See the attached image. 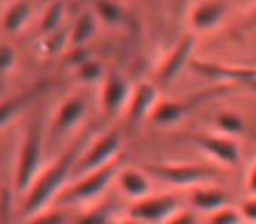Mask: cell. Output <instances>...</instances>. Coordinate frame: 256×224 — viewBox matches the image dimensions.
Returning <instances> with one entry per match:
<instances>
[{
    "instance_id": "277c9868",
    "label": "cell",
    "mask_w": 256,
    "mask_h": 224,
    "mask_svg": "<svg viewBox=\"0 0 256 224\" xmlns=\"http://www.w3.org/2000/svg\"><path fill=\"white\" fill-rule=\"evenodd\" d=\"M123 168V158L116 160L114 163L107 165L98 170L88 172L84 175L72 179L70 184L62 191V195L56 198L54 203L60 205H79V203H92L98 196L109 189L112 182H116V177L120 170Z\"/></svg>"
},
{
    "instance_id": "30bf717a",
    "label": "cell",
    "mask_w": 256,
    "mask_h": 224,
    "mask_svg": "<svg viewBox=\"0 0 256 224\" xmlns=\"http://www.w3.org/2000/svg\"><path fill=\"white\" fill-rule=\"evenodd\" d=\"M134 86L120 70H109L100 82V107L107 118L124 112L132 96Z\"/></svg>"
},
{
    "instance_id": "cb8c5ba5",
    "label": "cell",
    "mask_w": 256,
    "mask_h": 224,
    "mask_svg": "<svg viewBox=\"0 0 256 224\" xmlns=\"http://www.w3.org/2000/svg\"><path fill=\"white\" fill-rule=\"evenodd\" d=\"M93 12L96 14L98 21L106 25H120L124 21V11L118 0H95Z\"/></svg>"
},
{
    "instance_id": "8fae6325",
    "label": "cell",
    "mask_w": 256,
    "mask_h": 224,
    "mask_svg": "<svg viewBox=\"0 0 256 224\" xmlns=\"http://www.w3.org/2000/svg\"><path fill=\"white\" fill-rule=\"evenodd\" d=\"M190 67L198 75L218 81L220 84L246 86L256 79V65H228L221 61L193 60Z\"/></svg>"
},
{
    "instance_id": "44dd1931",
    "label": "cell",
    "mask_w": 256,
    "mask_h": 224,
    "mask_svg": "<svg viewBox=\"0 0 256 224\" xmlns=\"http://www.w3.org/2000/svg\"><path fill=\"white\" fill-rule=\"evenodd\" d=\"M216 132L223 133L226 137L238 139L246 133V119L238 114L237 110H221L220 114L214 118Z\"/></svg>"
},
{
    "instance_id": "e575fe53",
    "label": "cell",
    "mask_w": 256,
    "mask_h": 224,
    "mask_svg": "<svg viewBox=\"0 0 256 224\" xmlns=\"http://www.w3.org/2000/svg\"><path fill=\"white\" fill-rule=\"evenodd\" d=\"M39 2H40V4H44V5H48L50 2H53V0H39Z\"/></svg>"
},
{
    "instance_id": "8d00e7d4",
    "label": "cell",
    "mask_w": 256,
    "mask_h": 224,
    "mask_svg": "<svg viewBox=\"0 0 256 224\" xmlns=\"http://www.w3.org/2000/svg\"><path fill=\"white\" fill-rule=\"evenodd\" d=\"M242 224H248V223H242Z\"/></svg>"
},
{
    "instance_id": "52a82bcc",
    "label": "cell",
    "mask_w": 256,
    "mask_h": 224,
    "mask_svg": "<svg viewBox=\"0 0 256 224\" xmlns=\"http://www.w3.org/2000/svg\"><path fill=\"white\" fill-rule=\"evenodd\" d=\"M186 142L193 144L207 158L223 168H235L240 165L242 147L238 139L226 137L218 132H195L182 135Z\"/></svg>"
},
{
    "instance_id": "9c48e42d",
    "label": "cell",
    "mask_w": 256,
    "mask_h": 224,
    "mask_svg": "<svg viewBox=\"0 0 256 224\" xmlns=\"http://www.w3.org/2000/svg\"><path fill=\"white\" fill-rule=\"evenodd\" d=\"M88 114V98L82 93H72L64 98L54 109L50 126L46 128L48 139L51 137H65L78 130L84 123Z\"/></svg>"
},
{
    "instance_id": "ba28073f",
    "label": "cell",
    "mask_w": 256,
    "mask_h": 224,
    "mask_svg": "<svg viewBox=\"0 0 256 224\" xmlns=\"http://www.w3.org/2000/svg\"><path fill=\"white\" fill-rule=\"evenodd\" d=\"M181 210V200L172 193H151L128 209V217L139 224H164L176 212Z\"/></svg>"
},
{
    "instance_id": "3957f363",
    "label": "cell",
    "mask_w": 256,
    "mask_h": 224,
    "mask_svg": "<svg viewBox=\"0 0 256 224\" xmlns=\"http://www.w3.org/2000/svg\"><path fill=\"white\" fill-rule=\"evenodd\" d=\"M144 170L153 179L165 182L172 188L193 189L196 186L216 184L221 172L209 165L200 163H178V161H162V163H146Z\"/></svg>"
},
{
    "instance_id": "603a6c76",
    "label": "cell",
    "mask_w": 256,
    "mask_h": 224,
    "mask_svg": "<svg viewBox=\"0 0 256 224\" xmlns=\"http://www.w3.org/2000/svg\"><path fill=\"white\" fill-rule=\"evenodd\" d=\"M39 51L42 53L44 58L60 56L65 51H68V28L64 26L62 30L50 35L40 37L39 40Z\"/></svg>"
},
{
    "instance_id": "d4e9b609",
    "label": "cell",
    "mask_w": 256,
    "mask_h": 224,
    "mask_svg": "<svg viewBox=\"0 0 256 224\" xmlns=\"http://www.w3.org/2000/svg\"><path fill=\"white\" fill-rule=\"evenodd\" d=\"M76 224H118L114 219V212L110 207L98 205L88 212L81 214Z\"/></svg>"
},
{
    "instance_id": "7402d4cb",
    "label": "cell",
    "mask_w": 256,
    "mask_h": 224,
    "mask_svg": "<svg viewBox=\"0 0 256 224\" xmlns=\"http://www.w3.org/2000/svg\"><path fill=\"white\" fill-rule=\"evenodd\" d=\"M72 72H74L76 81L82 86L100 84L107 74L106 68H104V65L100 63L98 60H95V58H90V60L79 63L78 67L72 68Z\"/></svg>"
},
{
    "instance_id": "484cf974",
    "label": "cell",
    "mask_w": 256,
    "mask_h": 224,
    "mask_svg": "<svg viewBox=\"0 0 256 224\" xmlns=\"http://www.w3.org/2000/svg\"><path fill=\"white\" fill-rule=\"evenodd\" d=\"M242 214L238 207H223V209L216 210V212L207 216V224H242Z\"/></svg>"
},
{
    "instance_id": "ac0fdd59",
    "label": "cell",
    "mask_w": 256,
    "mask_h": 224,
    "mask_svg": "<svg viewBox=\"0 0 256 224\" xmlns=\"http://www.w3.org/2000/svg\"><path fill=\"white\" fill-rule=\"evenodd\" d=\"M100 21L93 9H84L68 26V49L70 47H88L96 37Z\"/></svg>"
},
{
    "instance_id": "836d02e7",
    "label": "cell",
    "mask_w": 256,
    "mask_h": 224,
    "mask_svg": "<svg viewBox=\"0 0 256 224\" xmlns=\"http://www.w3.org/2000/svg\"><path fill=\"white\" fill-rule=\"evenodd\" d=\"M244 88H246V89H249V91L254 93V95H256V79H254V81L249 82V84H246Z\"/></svg>"
},
{
    "instance_id": "6da1fadb",
    "label": "cell",
    "mask_w": 256,
    "mask_h": 224,
    "mask_svg": "<svg viewBox=\"0 0 256 224\" xmlns=\"http://www.w3.org/2000/svg\"><path fill=\"white\" fill-rule=\"evenodd\" d=\"M93 135L95 133H93L92 128L84 130L82 135H79V139L70 144V147H67L56 160L51 161L48 167H44V170L40 172L37 181L34 182V186L23 196V217H30L37 212H42V210L50 209L51 203L56 202V198L62 195V191L70 184L79 156H81L86 144L90 142V139Z\"/></svg>"
},
{
    "instance_id": "4fadbf2b",
    "label": "cell",
    "mask_w": 256,
    "mask_h": 224,
    "mask_svg": "<svg viewBox=\"0 0 256 224\" xmlns=\"http://www.w3.org/2000/svg\"><path fill=\"white\" fill-rule=\"evenodd\" d=\"M228 5L223 0H202L196 2L188 12V25L192 33H210L224 23Z\"/></svg>"
},
{
    "instance_id": "9a60e30c",
    "label": "cell",
    "mask_w": 256,
    "mask_h": 224,
    "mask_svg": "<svg viewBox=\"0 0 256 224\" xmlns=\"http://www.w3.org/2000/svg\"><path fill=\"white\" fill-rule=\"evenodd\" d=\"M48 88V81L36 82L34 86H30L25 91H20L12 96H6L0 100V130H4L6 126H9L14 121L18 116L23 114V110L34 103Z\"/></svg>"
},
{
    "instance_id": "8992f818",
    "label": "cell",
    "mask_w": 256,
    "mask_h": 224,
    "mask_svg": "<svg viewBox=\"0 0 256 224\" xmlns=\"http://www.w3.org/2000/svg\"><path fill=\"white\" fill-rule=\"evenodd\" d=\"M235 86L230 84H218L210 89H204L192 96H184L182 100H160V103L154 109L153 116H151V123L156 126L164 128V126H172L176 123L182 121L186 116L192 114V110L196 109L198 105L206 102H210L212 98L223 96L230 93Z\"/></svg>"
},
{
    "instance_id": "7a4b0ae2",
    "label": "cell",
    "mask_w": 256,
    "mask_h": 224,
    "mask_svg": "<svg viewBox=\"0 0 256 224\" xmlns=\"http://www.w3.org/2000/svg\"><path fill=\"white\" fill-rule=\"evenodd\" d=\"M48 146L46 128L39 121H32L22 135L14 170V191L25 196L44 170V154Z\"/></svg>"
},
{
    "instance_id": "e0dca14e",
    "label": "cell",
    "mask_w": 256,
    "mask_h": 224,
    "mask_svg": "<svg viewBox=\"0 0 256 224\" xmlns=\"http://www.w3.org/2000/svg\"><path fill=\"white\" fill-rule=\"evenodd\" d=\"M116 184L121 193L132 202L146 198L153 193V177L144 168H121L116 177Z\"/></svg>"
},
{
    "instance_id": "83f0119b",
    "label": "cell",
    "mask_w": 256,
    "mask_h": 224,
    "mask_svg": "<svg viewBox=\"0 0 256 224\" xmlns=\"http://www.w3.org/2000/svg\"><path fill=\"white\" fill-rule=\"evenodd\" d=\"M18 63V53L9 42H0V77L14 72Z\"/></svg>"
},
{
    "instance_id": "d590c367",
    "label": "cell",
    "mask_w": 256,
    "mask_h": 224,
    "mask_svg": "<svg viewBox=\"0 0 256 224\" xmlns=\"http://www.w3.org/2000/svg\"><path fill=\"white\" fill-rule=\"evenodd\" d=\"M0 2H6V0H0Z\"/></svg>"
},
{
    "instance_id": "7c38bea8",
    "label": "cell",
    "mask_w": 256,
    "mask_h": 224,
    "mask_svg": "<svg viewBox=\"0 0 256 224\" xmlns=\"http://www.w3.org/2000/svg\"><path fill=\"white\" fill-rule=\"evenodd\" d=\"M196 49V35L195 33H186L184 37L178 40L174 47L168 51L164 56L162 63L158 65L156 70V79L162 84H170L174 82L179 75L182 74L186 67L192 65V61L195 60L193 54Z\"/></svg>"
},
{
    "instance_id": "5bb4252c",
    "label": "cell",
    "mask_w": 256,
    "mask_h": 224,
    "mask_svg": "<svg viewBox=\"0 0 256 224\" xmlns=\"http://www.w3.org/2000/svg\"><path fill=\"white\" fill-rule=\"evenodd\" d=\"M160 100V91L156 86L151 82H140V84L134 86L132 96H130V102H128L124 112L132 123L146 121V119H151Z\"/></svg>"
},
{
    "instance_id": "2e32d148",
    "label": "cell",
    "mask_w": 256,
    "mask_h": 224,
    "mask_svg": "<svg viewBox=\"0 0 256 224\" xmlns=\"http://www.w3.org/2000/svg\"><path fill=\"white\" fill-rule=\"evenodd\" d=\"M188 202L192 205L193 212L200 214H212L223 207L230 205V196L223 188L216 184H204L190 189Z\"/></svg>"
},
{
    "instance_id": "1f68e13d",
    "label": "cell",
    "mask_w": 256,
    "mask_h": 224,
    "mask_svg": "<svg viewBox=\"0 0 256 224\" xmlns=\"http://www.w3.org/2000/svg\"><path fill=\"white\" fill-rule=\"evenodd\" d=\"M246 193L248 196H256V160L251 163V167L248 168V174H246Z\"/></svg>"
},
{
    "instance_id": "f1b7e54d",
    "label": "cell",
    "mask_w": 256,
    "mask_h": 224,
    "mask_svg": "<svg viewBox=\"0 0 256 224\" xmlns=\"http://www.w3.org/2000/svg\"><path fill=\"white\" fill-rule=\"evenodd\" d=\"M0 224H12V191L0 188Z\"/></svg>"
},
{
    "instance_id": "5b68a950",
    "label": "cell",
    "mask_w": 256,
    "mask_h": 224,
    "mask_svg": "<svg viewBox=\"0 0 256 224\" xmlns=\"http://www.w3.org/2000/svg\"><path fill=\"white\" fill-rule=\"evenodd\" d=\"M121 149H123V137L118 128H109L98 135L95 133L79 156L72 179L114 163L116 160L123 158Z\"/></svg>"
},
{
    "instance_id": "ffe728a7",
    "label": "cell",
    "mask_w": 256,
    "mask_h": 224,
    "mask_svg": "<svg viewBox=\"0 0 256 224\" xmlns=\"http://www.w3.org/2000/svg\"><path fill=\"white\" fill-rule=\"evenodd\" d=\"M67 21V4L65 0H53L44 5V11L39 19V35H50L62 30Z\"/></svg>"
},
{
    "instance_id": "d6a6232c",
    "label": "cell",
    "mask_w": 256,
    "mask_h": 224,
    "mask_svg": "<svg viewBox=\"0 0 256 224\" xmlns=\"http://www.w3.org/2000/svg\"><path fill=\"white\" fill-rule=\"evenodd\" d=\"M249 19H251L252 26H256V4H254V7L251 9V12H249Z\"/></svg>"
},
{
    "instance_id": "f546056e",
    "label": "cell",
    "mask_w": 256,
    "mask_h": 224,
    "mask_svg": "<svg viewBox=\"0 0 256 224\" xmlns=\"http://www.w3.org/2000/svg\"><path fill=\"white\" fill-rule=\"evenodd\" d=\"M238 210H240L244 223L256 224V196H248V198L238 205Z\"/></svg>"
},
{
    "instance_id": "4316f807",
    "label": "cell",
    "mask_w": 256,
    "mask_h": 224,
    "mask_svg": "<svg viewBox=\"0 0 256 224\" xmlns=\"http://www.w3.org/2000/svg\"><path fill=\"white\" fill-rule=\"evenodd\" d=\"M67 217L58 209H46L42 212H37L30 217H25L23 224H65Z\"/></svg>"
},
{
    "instance_id": "d6986e66",
    "label": "cell",
    "mask_w": 256,
    "mask_h": 224,
    "mask_svg": "<svg viewBox=\"0 0 256 224\" xmlns=\"http://www.w3.org/2000/svg\"><path fill=\"white\" fill-rule=\"evenodd\" d=\"M34 7L30 0H16L8 5V9L2 14L0 26L8 35H18L26 28V25L32 19Z\"/></svg>"
},
{
    "instance_id": "4dcf8cb0",
    "label": "cell",
    "mask_w": 256,
    "mask_h": 224,
    "mask_svg": "<svg viewBox=\"0 0 256 224\" xmlns=\"http://www.w3.org/2000/svg\"><path fill=\"white\" fill-rule=\"evenodd\" d=\"M164 224H198V221H196V212L181 209L179 212H176L170 219L165 221Z\"/></svg>"
}]
</instances>
